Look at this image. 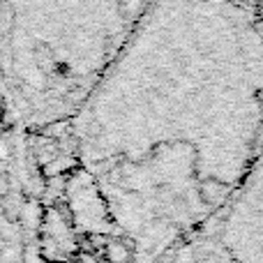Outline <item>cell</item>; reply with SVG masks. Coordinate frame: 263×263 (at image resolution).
<instances>
[{
    "mask_svg": "<svg viewBox=\"0 0 263 263\" xmlns=\"http://www.w3.org/2000/svg\"><path fill=\"white\" fill-rule=\"evenodd\" d=\"M83 168L132 263H166L242 185L263 150V49L143 44L74 116Z\"/></svg>",
    "mask_w": 263,
    "mask_h": 263,
    "instance_id": "obj_1",
    "label": "cell"
},
{
    "mask_svg": "<svg viewBox=\"0 0 263 263\" xmlns=\"http://www.w3.org/2000/svg\"><path fill=\"white\" fill-rule=\"evenodd\" d=\"M166 263H263V150L242 185Z\"/></svg>",
    "mask_w": 263,
    "mask_h": 263,
    "instance_id": "obj_2",
    "label": "cell"
}]
</instances>
